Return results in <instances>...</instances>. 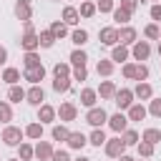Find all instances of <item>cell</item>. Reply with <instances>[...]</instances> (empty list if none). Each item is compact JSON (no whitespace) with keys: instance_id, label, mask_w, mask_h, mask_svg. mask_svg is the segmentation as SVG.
Here are the masks:
<instances>
[{"instance_id":"obj_1","label":"cell","mask_w":161,"mask_h":161,"mask_svg":"<svg viewBox=\"0 0 161 161\" xmlns=\"http://www.w3.org/2000/svg\"><path fill=\"white\" fill-rule=\"evenodd\" d=\"M23 136H25V131L23 128H18V126H5L3 128V133H0V141L5 143V146H13V148H18L20 143H23Z\"/></svg>"},{"instance_id":"obj_2","label":"cell","mask_w":161,"mask_h":161,"mask_svg":"<svg viewBox=\"0 0 161 161\" xmlns=\"http://www.w3.org/2000/svg\"><path fill=\"white\" fill-rule=\"evenodd\" d=\"M126 148H128V146H126V141L121 138V133H118V136H113V138H108V141L103 143V151H106V156H108V158H118V156H123V153H126Z\"/></svg>"},{"instance_id":"obj_3","label":"cell","mask_w":161,"mask_h":161,"mask_svg":"<svg viewBox=\"0 0 161 161\" xmlns=\"http://www.w3.org/2000/svg\"><path fill=\"white\" fill-rule=\"evenodd\" d=\"M86 123L93 126V128H101L103 123H108V113H106V108H103V106H93V108H88V113H86Z\"/></svg>"},{"instance_id":"obj_4","label":"cell","mask_w":161,"mask_h":161,"mask_svg":"<svg viewBox=\"0 0 161 161\" xmlns=\"http://www.w3.org/2000/svg\"><path fill=\"white\" fill-rule=\"evenodd\" d=\"M133 91L131 88H118L116 91V96H113V103H116V108L118 111H128L131 106H133Z\"/></svg>"},{"instance_id":"obj_5","label":"cell","mask_w":161,"mask_h":161,"mask_svg":"<svg viewBox=\"0 0 161 161\" xmlns=\"http://www.w3.org/2000/svg\"><path fill=\"white\" fill-rule=\"evenodd\" d=\"M98 40H101V45H108V48L118 45V28H113V25L101 28L98 30Z\"/></svg>"},{"instance_id":"obj_6","label":"cell","mask_w":161,"mask_h":161,"mask_svg":"<svg viewBox=\"0 0 161 161\" xmlns=\"http://www.w3.org/2000/svg\"><path fill=\"white\" fill-rule=\"evenodd\" d=\"M131 55H133V60H148V55H151V43L148 40H136L133 45H131Z\"/></svg>"},{"instance_id":"obj_7","label":"cell","mask_w":161,"mask_h":161,"mask_svg":"<svg viewBox=\"0 0 161 161\" xmlns=\"http://www.w3.org/2000/svg\"><path fill=\"white\" fill-rule=\"evenodd\" d=\"M58 118H60V123L75 121V118H78V106H75V103H70V101L60 103V106H58Z\"/></svg>"},{"instance_id":"obj_8","label":"cell","mask_w":161,"mask_h":161,"mask_svg":"<svg viewBox=\"0 0 161 161\" xmlns=\"http://www.w3.org/2000/svg\"><path fill=\"white\" fill-rule=\"evenodd\" d=\"M13 13H15V18H18L20 23L30 20V18H33V5H30V0H15Z\"/></svg>"},{"instance_id":"obj_9","label":"cell","mask_w":161,"mask_h":161,"mask_svg":"<svg viewBox=\"0 0 161 161\" xmlns=\"http://www.w3.org/2000/svg\"><path fill=\"white\" fill-rule=\"evenodd\" d=\"M23 78L30 83V86H38L43 78H45V65L40 63V65H33V68H25V73H23Z\"/></svg>"},{"instance_id":"obj_10","label":"cell","mask_w":161,"mask_h":161,"mask_svg":"<svg viewBox=\"0 0 161 161\" xmlns=\"http://www.w3.org/2000/svg\"><path fill=\"white\" fill-rule=\"evenodd\" d=\"M58 118V108H53L50 103H40L38 106V121L45 126V123H53Z\"/></svg>"},{"instance_id":"obj_11","label":"cell","mask_w":161,"mask_h":161,"mask_svg":"<svg viewBox=\"0 0 161 161\" xmlns=\"http://www.w3.org/2000/svg\"><path fill=\"white\" fill-rule=\"evenodd\" d=\"M108 126H111V131H116V133H123V131L128 128V116H126L123 111H118V113L108 116Z\"/></svg>"},{"instance_id":"obj_12","label":"cell","mask_w":161,"mask_h":161,"mask_svg":"<svg viewBox=\"0 0 161 161\" xmlns=\"http://www.w3.org/2000/svg\"><path fill=\"white\" fill-rule=\"evenodd\" d=\"M136 40H138V33H136L133 25H123V28H118V43H121V45H133Z\"/></svg>"},{"instance_id":"obj_13","label":"cell","mask_w":161,"mask_h":161,"mask_svg":"<svg viewBox=\"0 0 161 161\" xmlns=\"http://www.w3.org/2000/svg\"><path fill=\"white\" fill-rule=\"evenodd\" d=\"M25 101H28L30 106H35V108H38V106L45 101V91H43V86H40V83H38V86H30V88H28V93H25Z\"/></svg>"},{"instance_id":"obj_14","label":"cell","mask_w":161,"mask_h":161,"mask_svg":"<svg viewBox=\"0 0 161 161\" xmlns=\"http://www.w3.org/2000/svg\"><path fill=\"white\" fill-rule=\"evenodd\" d=\"M68 148H73V151H80V148H86L88 146V136L83 133V131H70V136H68Z\"/></svg>"},{"instance_id":"obj_15","label":"cell","mask_w":161,"mask_h":161,"mask_svg":"<svg viewBox=\"0 0 161 161\" xmlns=\"http://www.w3.org/2000/svg\"><path fill=\"white\" fill-rule=\"evenodd\" d=\"M53 153H55V148H53L50 141H38V143H35V158H38V161H50Z\"/></svg>"},{"instance_id":"obj_16","label":"cell","mask_w":161,"mask_h":161,"mask_svg":"<svg viewBox=\"0 0 161 161\" xmlns=\"http://www.w3.org/2000/svg\"><path fill=\"white\" fill-rule=\"evenodd\" d=\"M126 116H128V121H133V123H138V121H143L146 116H148V108L143 106V103H133L128 111H126Z\"/></svg>"},{"instance_id":"obj_17","label":"cell","mask_w":161,"mask_h":161,"mask_svg":"<svg viewBox=\"0 0 161 161\" xmlns=\"http://www.w3.org/2000/svg\"><path fill=\"white\" fill-rule=\"evenodd\" d=\"M60 20H63L65 25H78V20H80V13H78V8H73V5H65V8H63V13H60Z\"/></svg>"},{"instance_id":"obj_18","label":"cell","mask_w":161,"mask_h":161,"mask_svg":"<svg viewBox=\"0 0 161 161\" xmlns=\"http://www.w3.org/2000/svg\"><path fill=\"white\" fill-rule=\"evenodd\" d=\"M20 48L28 53V50H38L40 48V40H38V33H23L20 38Z\"/></svg>"},{"instance_id":"obj_19","label":"cell","mask_w":161,"mask_h":161,"mask_svg":"<svg viewBox=\"0 0 161 161\" xmlns=\"http://www.w3.org/2000/svg\"><path fill=\"white\" fill-rule=\"evenodd\" d=\"M116 83L113 80H101V86H98V96H101V101H113V96H116Z\"/></svg>"},{"instance_id":"obj_20","label":"cell","mask_w":161,"mask_h":161,"mask_svg":"<svg viewBox=\"0 0 161 161\" xmlns=\"http://www.w3.org/2000/svg\"><path fill=\"white\" fill-rule=\"evenodd\" d=\"M133 96H136V98H141V101H151V98H153V88H151V83L138 80V83H136V88H133Z\"/></svg>"},{"instance_id":"obj_21","label":"cell","mask_w":161,"mask_h":161,"mask_svg":"<svg viewBox=\"0 0 161 161\" xmlns=\"http://www.w3.org/2000/svg\"><path fill=\"white\" fill-rule=\"evenodd\" d=\"M128 58H131L128 45H113V50H111V60L113 63H128Z\"/></svg>"},{"instance_id":"obj_22","label":"cell","mask_w":161,"mask_h":161,"mask_svg":"<svg viewBox=\"0 0 161 161\" xmlns=\"http://www.w3.org/2000/svg\"><path fill=\"white\" fill-rule=\"evenodd\" d=\"M113 68H116V63H113L111 58H101V60L96 63V73L103 75V78H111V75H113Z\"/></svg>"},{"instance_id":"obj_23","label":"cell","mask_w":161,"mask_h":161,"mask_svg":"<svg viewBox=\"0 0 161 161\" xmlns=\"http://www.w3.org/2000/svg\"><path fill=\"white\" fill-rule=\"evenodd\" d=\"M96 101H98V91H96V88H83V91H80V106L93 108Z\"/></svg>"},{"instance_id":"obj_24","label":"cell","mask_w":161,"mask_h":161,"mask_svg":"<svg viewBox=\"0 0 161 161\" xmlns=\"http://www.w3.org/2000/svg\"><path fill=\"white\" fill-rule=\"evenodd\" d=\"M50 136H53V141H68V136H70V128L65 126V123H55L53 128H50Z\"/></svg>"},{"instance_id":"obj_25","label":"cell","mask_w":161,"mask_h":161,"mask_svg":"<svg viewBox=\"0 0 161 161\" xmlns=\"http://www.w3.org/2000/svg\"><path fill=\"white\" fill-rule=\"evenodd\" d=\"M25 136L33 138V141H40V138H43V123H40V121L28 123V126H25Z\"/></svg>"},{"instance_id":"obj_26","label":"cell","mask_w":161,"mask_h":161,"mask_svg":"<svg viewBox=\"0 0 161 161\" xmlns=\"http://www.w3.org/2000/svg\"><path fill=\"white\" fill-rule=\"evenodd\" d=\"M70 40H73L75 48H83V45L88 43V30H86V28H75V30L70 33Z\"/></svg>"},{"instance_id":"obj_27","label":"cell","mask_w":161,"mask_h":161,"mask_svg":"<svg viewBox=\"0 0 161 161\" xmlns=\"http://www.w3.org/2000/svg\"><path fill=\"white\" fill-rule=\"evenodd\" d=\"M88 63V53L83 50V48H75L73 53H70V65L73 68H80V65H86Z\"/></svg>"},{"instance_id":"obj_28","label":"cell","mask_w":161,"mask_h":161,"mask_svg":"<svg viewBox=\"0 0 161 161\" xmlns=\"http://www.w3.org/2000/svg\"><path fill=\"white\" fill-rule=\"evenodd\" d=\"M70 86H73V78H70V75H65V78H53V91H55V93H68Z\"/></svg>"},{"instance_id":"obj_29","label":"cell","mask_w":161,"mask_h":161,"mask_svg":"<svg viewBox=\"0 0 161 161\" xmlns=\"http://www.w3.org/2000/svg\"><path fill=\"white\" fill-rule=\"evenodd\" d=\"M111 15H113V20H116L118 25H128V23H131V15H133V13H128V10H123V8L118 5V8H113V13H111Z\"/></svg>"},{"instance_id":"obj_30","label":"cell","mask_w":161,"mask_h":161,"mask_svg":"<svg viewBox=\"0 0 161 161\" xmlns=\"http://www.w3.org/2000/svg\"><path fill=\"white\" fill-rule=\"evenodd\" d=\"M0 78H3V80H5L8 86H18V80H20V70H18V68H10V65H8V68L3 70V75H0Z\"/></svg>"},{"instance_id":"obj_31","label":"cell","mask_w":161,"mask_h":161,"mask_svg":"<svg viewBox=\"0 0 161 161\" xmlns=\"http://www.w3.org/2000/svg\"><path fill=\"white\" fill-rule=\"evenodd\" d=\"M106 141H108V138H106L103 128H93V131H91V136H88V143H91V146H96V148H101Z\"/></svg>"},{"instance_id":"obj_32","label":"cell","mask_w":161,"mask_h":161,"mask_svg":"<svg viewBox=\"0 0 161 161\" xmlns=\"http://www.w3.org/2000/svg\"><path fill=\"white\" fill-rule=\"evenodd\" d=\"M38 40H40V48H53L58 38H55V35L50 33V28H48V30H40V33H38Z\"/></svg>"},{"instance_id":"obj_33","label":"cell","mask_w":161,"mask_h":161,"mask_svg":"<svg viewBox=\"0 0 161 161\" xmlns=\"http://www.w3.org/2000/svg\"><path fill=\"white\" fill-rule=\"evenodd\" d=\"M25 93L28 91H23L20 86H10L8 88V101L10 103H20V101H25Z\"/></svg>"},{"instance_id":"obj_34","label":"cell","mask_w":161,"mask_h":161,"mask_svg":"<svg viewBox=\"0 0 161 161\" xmlns=\"http://www.w3.org/2000/svg\"><path fill=\"white\" fill-rule=\"evenodd\" d=\"M136 148H138V156H141V158H151V156H153V151H156V146H153V143H148V141H143V138L136 143Z\"/></svg>"},{"instance_id":"obj_35","label":"cell","mask_w":161,"mask_h":161,"mask_svg":"<svg viewBox=\"0 0 161 161\" xmlns=\"http://www.w3.org/2000/svg\"><path fill=\"white\" fill-rule=\"evenodd\" d=\"M33 156H35V146H30V143L23 141V143L18 146V158H20V161H30Z\"/></svg>"},{"instance_id":"obj_36","label":"cell","mask_w":161,"mask_h":161,"mask_svg":"<svg viewBox=\"0 0 161 161\" xmlns=\"http://www.w3.org/2000/svg\"><path fill=\"white\" fill-rule=\"evenodd\" d=\"M13 121V106H10V101H0V123H10Z\"/></svg>"},{"instance_id":"obj_37","label":"cell","mask_w":161,"mask_h":161,"mask_svg":"<svg viewBox=\"0 0 161 161\" xmlns=\"http://www.w3.org/2000/svg\"><path fill=\"white\" fill-rule=\"evenodd\" d=\"M78 13H80V18H93V15L98 13V8H96V3H93V0H83Z\"/></svg>"},{"instance_id":"obj_38","label":"cell","mask_w":161,"mask_h":161,"mask_svg":"<svg viewBox=\"0 0 161 161\" xmlns=\"http://www.w3.org/2000/svg\"><path fill=\"white\" fill-rule=\"evenodd\" d=\"M50 33L60 40V38H65V35H68V25H65L63 20H53V23H50Z\"/></svg>"},{"instance_id":"obj_39","label":"cell","mask_w":161,"mask_h":161,"mask_svg":"<svg viewBox=\"0 0 161 161\" xmlns=\"http://www.w3.org/2000/svg\"><path fill=\"white\" fill-rule=\"evenodd\" d=\"M121 138L126 141V146H136V143L141 141V136H138V131H136V128H126V131L121 133Z\"/></svg>"},{"instance_id":"obj_40","label":"cell","mask_w":161,"mask_h":161,"mask_svg":"<svg viewBox=\"0 0 161 161\" xmlns=\"http://www.w3.org/2000/svg\"><path fill=\"white\" fill-rule=\"evenodd\" d=\"M23 65H25V68L40 65V55H38V50H28V53L23 55Z\"/></svg>"},{"instance_id":"obj_41","label":"cell","mask_w":161,"mask_h":161,"mask_svg":"<svg viewBox=\"0 0 161 161\" xmlns=\"http://www.w3.org/2000/svg\"><path fill=\"white\" fill-rule=\"evenodd\" d=\"M141 138H143V141H148V143H153V146H156V143H158V141H161V131H158V128H146V131H143V133H141Z\"/></svg>"},{"instance_id":"obj_42","label":"cell","mask_w":161,"mask_h":161,"mask_svg":"<svg viewBox=\"0 0 161 161\" xmlns=\"http://www.w3.org/2000/svg\"><path fill=\"white\" fill-rule=\"evenodd\" d=\"M143 35H146L148 40H158V38H161V28H158L156 23H148V25L143 28Z\"/></svg>"},{"instance_id":"obj_43","label":"cell","mask_w":161,"mask_h":161,"mask_svg":"<svg viewBox=\"0 0 161 161\" xmlns=\"http://www.w3.org/2000/svg\"><path fill=\"white\" fill-rule=\"evenodd\" d=\"M73 70H70V63H55L53 65V75L55 78H65V75H70Z\"/></svg>"},{"instance_id":"obj_44","label":"cell","mask_w":161,"mask_h":161,"mask_svg":"<svg viewBox=\"0 0 161 161\" xmlns=\"http://www.w3.org/2000/svg\"><path fill=\"white\" fill-rule=\"evenodd\" d=\"M148 73H151V70H148L146 63H136V75H133V80H136V83H138V80H146Z\"/></svg>"},{"instance_id":"obj_45","label":"cell","mask_w":161,"mask_h":161,"mask_svg":"<svg viewBox=\"0 0 161 161\" xmlns=\"http://www.w3.org/2000/svg\"><path fill=\"white\" fill-rule=\"evenodd\" d=\"M148 113L156 116V118H161V98H151L148 101Z\"/></svg>"},{"instance_id":"obj_46","label":"cell","mask_w":161,"mask_h":161,"mask_svg":"<svg viewBox=\"0 0 161 161\" xmlns=\"http://www.w3.org/2000/svg\"><path fill=\"white\" fill-rule=\"evenodd\" d=\"M96 8H98V13H113L116 3H113V0H98V3H96Z\"/></svg>"},{"instance_id":"obj_47","label":"cell","mask_w":161,"mask_h":161,"mask_svg":"<svg viewBox=\"0 0 161 161\" xmlns=\"http://www.w3.org/2000/svg\"><path fill=\"white\" fill-rule=\"evenodd\" d=\"M121 73H123V78H128V80H133V75H136V63H123V68H121Z\"/></svg>"},{"instance_id":"obj_48","label":"cell","mask_w":161,"mask_h":161,"mask_svg":"<svg viewBox=\"0 0 161 161\" xmlns=\"http://www.w3.org/2000/svg\"><path fill=\"white\" fill-rule=\"evenodd\" d=\"M70 78H73V80H86V78H88V68H86V65H80V68H73Z\"/></svg>"},{"instance_id":"obj_49","label":"cell","mask_w":161,"mask_h":161,"mask_svg":"<svg viewBox=\"0 0 161 161\" xmlns=\"http://www.w3.org/2000/svg\"><path fill=\"white\" fill-rule=\"evenodd\" d=\"M121 8L128 10V13H136L138 10V0H121Z\"/></svg>"},{"instance_id":"obj_50","label":"cell","mask_w":161,"mask_h":161,"mask_svg":"<svg viewBox=\"0 0 161 161\" xmlns=\"http://www.w3.org/2000/svg\"><path fill=\"white\" fill-rule=\"evenodd\" d=\"M151 20H153V23L161 20V3H153V5H151Z\"/></svg>"},{"instance_id":"obj_51","label":"cell","mask_w":161,"mask_h":161,"mask_svg":"<svg viewBox=\"0 0 161 161\" xmlns=\"http://www.w3.org/2000/svg\"><path fill=\"white\" fill-rule=\"evenodd\" d=\"M50 161H73V158H70V153H68V151H63V148H60V151H55V153H53V158H50Z\"/></svg>"},{"instance_id":"obj_52","label":"cell","mask_w":161,"mask_h":161,"mask_svg":"<svg viewBox=\"0 0 161 161\" xmlns=\"http://www.w3.org/2000/svg\"><path fill=\"white\" fill-rule=\"evenodd\" d=\"M23 33H35V25H33V20H25V23H23Z\"/></svg>"},{"instance_id":"obj_53","label":"cell","mask_w":161,"mask_h":161,"mask_svg":"<svg viewBox=\"0 0 161 161\" xmlns=\"http://www.w3.org/2000/svg\"><path fill=\"white\" fill-rule=\"evenodd\" d=\"M5 60H8V48L0 45V65H5Z\"/></svg>"},{"instance_id":"obj_54","label":"cell","mask_w":161,"mask_h":161,"mask_svg":"<svg viewBox=\"0 0 161 161\" xmlns=\"http://www.w3.org/2000/svg\"><path fill=\"white\" fill-rule=\"evenodd\" d=\"M118 161H136V158H131V156H126V153H123V156H118Z\"/></svg>"},{"instance_id":"obj_55","label":"cell","mask_w":161,"mask_h":161,"mask_svg":"<svg viewBox=\"0 0 161 161\" xmlns=\"http://www.w3.org/2000/svg\"><path fill=\"white\" fill-rule=\"evenodd\" d=\"M73 161H93V158H88V156H78V158H73Z\"/></svg>"},{"instance_id":"obj_56","label":"cell","mask_w":161,"mask_h":161,"mask_svg":"<svg viewBox=\"0 0 161 161\" xmlns=\"http://www.w3.org/2000/svg\"><path fill=\"white\" fill-rule=\"evenodd\" d=\"M156 50H158V55H161V40H158V48H156Z\"/></svg>"},{"instance_id":"obj_57","label":"cell","mask_w":161,"mask_h":161,"mask_svg":"<svg viewBox=\"0 0 161 161\" xmlns=\"http://www.w3.org/2000/svg\"><path fill=\"white\" fill-rule=\"evenodd\" d=\"M8 161H20V158H8Z\"/></svg>"},{"instance_id":"obj_58","label":"cell","mask_w":161,"mask_h":161,"mask_svg":"<svg viewBox=\"0 0 161 161\" xmlns=\"http://www.w3.org/2000/svg\"><path fill=\"white\" fill-rule=\"evenodd\" d=\"M148 3H158V0H148Z\"/></svg>"},{"instance_id":"obj_59","label":"cell","mask_w":161,"mask_h":161,"mask_svg":"<svg viewBox=\"0 0 161 161\" xmlns=\"http://www.w3.org/2000/svg\"><path fill=\"white\" fill-rule=\"evenodd\" d=\"M141 161H148V158H141Z\"/></svg>"},{"instance_id":"obj_60","label":"cell","mask_w":161,"mask_h":161,"mask_svg":"<svg viewBox=\"0 0 161 161\" xmlns=\"http://www.w3.org/2000/svg\"><path fill=\"white\" fill-rule=\"evenodd\" d=\"M158 40H161V38H158Z\"/></svg>"},{"instance_id":"obj_61","label":"cell","mask_w":161,"mask_h":161,"mask_svg":"<svg viewBox=\"0 0 161 161\" xmlns=\"http://www.w3.org/2000/svg\"><path fill=\"white\" fill-rule=\"evenodd\" d=\"M80 3H83V0H80Z\"/></svg>"},{"instance_id":"obj_62","label":"cell","mask_w":161,"mask_h":161,"mask_svg":"<svg viewBox=\"0 0 161 161\" xmlns=\"http://www.w3.org/2000/svg\"><path fill=\"white\" fill-rule=\"evenodd\" d=\"M0 80H3V78H0Z\"/></svg>"}]
</instances>
